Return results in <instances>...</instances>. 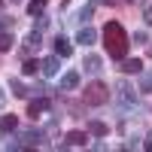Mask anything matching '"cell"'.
Listing matches in <instances>:
<instances>
[{"instance_id":"d6986e66","label":"cell","mask_w":152,"mask_h":152,"mask_svg":"<svg viewBox=\"0 0 152 152\" xmlns=\"http://www.w3.org/2000/svg\"><path fill=\"white\" fill-rule=\"evenodd\" d=\"M12 28H15V18H9V15H0V34H9Z\"/></svg>"},{"instance_id":"30bf717a","label":"cell","mask_w":152,"mask_h":152,"mask_svg":"<svg viewBox=\"0 0 152 152\" xmlns=\"http://www.w3.org/2000/svg\"><path fill=\"white\" fill-rule=\"evenodd\" d=\"M40 43H43L40 31H31L28 37H24V49H21V55H28V52H34V49H40Z\"/></svg>"},{"instance_id":"8fae6325","label":"cell","mask_w":152,"mask_h":152,"mask_svg":"<svg viewBox=\"0 0 152 152\" xmlns=\"http://www.w3.org/2000/svg\"><path fill=\"white\" fill-rule=\"evenodd\" d=\"M76 85H79V73H76V70H70V73L61 76V91H73Z\"/></svg>"},{"instance_id":"5b68a950","label":"cell","mask_w":152,"mask_h":152,"mask_svg":"<svg viewBox=\"0 0 152 152\" xmlns=\"http://www.w3.org/2000/svg\"><path fill=\"white\" fill-rule=\"evenodd\" d=\"M55 55L58 58H70L73 55V43L67 40V37H61V34L55 37Z\"/></svg>"},{"instance_id":"ffe728a7","label":"cell","mask_w":152,"mask_h":152,"mask_svg":"<svg viewBox=\"0 0 152 152\" xmlns=\"http://www.w3.org/2000/svg\"><path fill=\"white\" fill-rule=\"evenodd\" d=\"M12 43H15V40H12V34H0V52H9Z\"/></svg>"},{"instance_id":"603a6c76","label":"cell","mask_w":152,"mask_h":152,"mask_svg":"<svg viewBox=\"0 0 152 152\" xmlns=\"http://www.w3.org/2000/svg\"><path fill=\"white\" fill-rule=\"evenodd\" d=\"M100 3H107V6H116V3H128V0H100Z\"/></svg>"},{"instance_id":"2e32d148","label":"cell","mask_w":152,"mask_h":152,"mask_svg":"<svg viewBox=\"0 0 152 152\" xmlns=\"http://www.w3.org/2000/svg\"><path fill=\"white\" fill-rule=\"evenodd\" d=\"M9 88H12V97H28V88H24V82H21V79H12V82H9Z\"/></svg>"},{"instance_id":"7c38bea8","label":"cell","mask_w":152,"mask_h":152,"mask_svg":"<svg viewBox=\"0 0 152 152\" xmlns=\"http://www.w3.org/2000/svg\"><path fill=\"white\" fill-rule=\"evenodd\" d=\"M122 73H140L143 70V61L140 58H122V67H119Z\"/></svg>"},{"instance_id":"9c48e42d","label":"cell","mask_w":152,"mask_h":152,"mask_svg":"<svg viewBox=\"0 0 152 152\" xmlns=\"http://www.w3.org/2000/svg\"><path fill=\"white\" fill-rule=\"evenodd\" d=\"M88 143V131H70L64 137V146H85Z\"/></svg>"},{"instance_id":"52a82bcc","label":"cell","mask_w":152,"mask_h":152,"mask_svg":"<svg viewBox=\"0 0 152 152\" xmlns=\"http://www.w3.org/2000/svg\"><path fill=\"white\" fill-rule=\"evenodd\" d=\"M82 67H85V73H100V70H104V58L88 52V55H85V61H82Z\"/></svg>"},{"instance_id":"8992f818","label":"cell","mask_w":152,"mask_h":152,"mask_svg":"<svg viewBox=\"0 0 152 152\" xmlns=\"http://www.w3.org/2000/svg\"><path fill=\"white\" fill-rule=\"evenodd\" d=\"M40 70H43V76H55V73L61 70V61H58V55H49V58H43V61H40Z\"/></svg>"},{"instance_id":"7a4b0ae2","label":"cell","mask_w":152,"mask_h":152,"mask_svg":"<svg viewBox=\"0 0 152 152\" xmlns=\"http://www.w3.org/2000/svg\"><path fill=\"white\" fill-rule=\"evenodd\" d=\"M82 100L88 107H104V104H110V88L104 82H91V85H85Z\"/></svg>"},{"instance_id":"e0dca14e","label":"cell","mask_w":152,"mask_h":152,"mask_svg":"<svg viewBox=\"0 0 152 152\" xmlns=\"http://www.w3.org/2000/svg\"><path fill=\"white\" fill-rule=\"evenodd\" d=\"M37 70H40V61H34V58H28V61L21 64V73H24V76H37Z\"/></svg>"},{"instance_id":"5bb4252c","label":"cell","mask_w":152,"mask_h":152,"mask_svg":"<svg viewBox=\"0 0 152 152\" xmlns=\"http://www.w3.org/2000/svg\"><path fill=\"white\" fill-rule=\"evenodd\" d=\"M88 134H91V137H107V134H110V125L94 119V122H88Z\"/></svg>"},{"instance_id":"484cf974","label":"cell","mask_w":152,"mask_h":152,"mask_svg":"<svg viewBox=\"0 0 152 152\" xmlns=\"http://www.w3.org/2000/svg\"><path fill=\"white\" fill-rule=\"evenodd\" d=\"M146 24H152V9H146Z\"/></svg>"},{"instance_id":"6da1fadb","label":"cell","mask_w":152,"mask_h":152,"mask_svg":"<svg viewBox=\"0 0 152 152\" xmlns=\"http://www.w3.org/2000/svg\"><path fill=\"white\" fill-rule=\"evenodd\" d=\"M104 46H107L110 58H116V61H122L125 55H128L131 40H128V34H125V28L119 21H107V28H104Z\"/></svg>"},{"instance_id":"d4e9b609","label":"cell","mask_w":152,"mask_h":152,"mask_svg":"<svg viewBox=\"0 0 152 152\" xmlns=\"http://www.w3.org/2000/svg\"><path fill=\"white\" fill-rule=\"evenodd\" d=\"M143 149H149V152H152V134L146 137V143H143Z\"/></svg>"},{"instance_id":"cb8c5ba5","label":"cell","mask_w":152,"mask_h":152,"mask_svg":"<svg viewBox=\"0 0 152 152\" xmlns=\"http://www.w3.org/2000/svg\"><path fill=\"white\" fill-rule=\"evenodd\" d=\"M3 107H6V91L0 88V110H3Z\"/></svg>"},{"instance_id":"9a60e30c","label":"cell","mask_w":152,"mask_h":152,"mask_svg":"<svg viewBox=\"0 0 152 152\" xmlns=\"http://www.w3.org/2000/svg\"><path fill=\"white\" fill-rule=\"evenodd\" d=\"M15 128H18V119L15 116H3V119H0V131H3V134L15 131Z\"/></svg>"},{"instance_id":"4fadbf2b","label":"cell","mask_w":152,"mask_h":152,"mask_svg":"<svg viewBox=\"0 0 152 152\" xmlns=\"http://www.w3.org/2000/svg\"><path fill=\"white\" fill-rule=\"evenodd\" d=\"M40 140H43L40 131H24V134H21V149H31V146L40 143Z\"/></svg>"},{"instance_id":"44dd1931","label":"cell","mask_w":152,"mask_h":152,"mask_svg":"<svg viewBox=\"0 0 152 152\" xmlns=\"http://www.w3.org/2000/svg\"><path fill=\"white\" fill-rule=\"evenodd\" d=\"M91 12H94V6H82L79 12H76V21H88V18H91Z\"/></svg>"},{"instance_id":"7402d4cb","label":"cell","mask_w":152,"mask_h":152,"mask_svg":"<svg viewBox=\"0 0 152 152\" xmlns=\"http://www.w3.org/2000/svg\"><path fill=\"white\" fill-rule=\"evenodd\" d=\"M140 91H152V70L143 73V79H140Z\"/></svg>"},{"instance_id":"4316f807","label":"cell","mask_w":152,"mask_h":152,"mask_svg":"<svg viewBox=\"0 0 152 152\" xmlns=\"http://www.w3.org/2000/svg\"><path fill=\"white\" fill-rule=\"evenodd\" d=\"M12 3H21V0H12Z\"/></svg>"},{"instance_id":"3957f363","label":"cell","mask_w":152,"mask_h":152,"mask_svg":"<svg viewBox=\"0 0 152 152\" xmlns=\"http://www.w3.org/2000/svg\"><path fill=\"white\" fill-rule=\"evenodd\" d=\"M116 97L122 100V104H125V107H131V104H134V100H137V94H134V88H131L128 82H119V85H116Z\"/></svg>"},{"instance_id":"ba28073f","label":"cell","mask_w":152,"mask_h":152,"mask_svg":"<svg viewBox=\"0 0 152 152\" xmlns=\"http://www.w3.org/2000/svg\"><path fill=\"white\" fill-rule=\"evenodd\" d=\"M46 110H49V100H46V97H37V100H31V104H28V116L37 119V116H43Z\"/></svg>"},{"instance_id":"ac0fdd59","label":"cell","mask_w":152,"mask_h":152,"mask_svg":"<svg viewBox=\"0 0 152 152\" xmlns=\"http://www.w3.org/2000/svg\"><path fill=\"white\" fill-rule=\"evenodd\" d=\"M43 9H46V0H31L28 3V15H40Z\"/></svg>"},{"instance_id":"277c9868","label":"cell","mask_w":152,"mask_h":152,"mask_svg":"<svg viewBox=\"0 0 152 152\" xmlns=\"http://www.w3.org/2000/svg\"><path fill=\"white\" fill-rule=\"evenodd\" d=\"M76 43H82V46H94V43H97V31L88 28V24H82L79 34H76Z\"/></svg>"},{"instance_id":"83f0119b","label":"cell","mask_w":152,"mask_h":152,"mask_svg":"<svg viewBox=\"0 0 152 152\" xmlns=\"http://www.w3.org/2000/svg\"><path fill=\"white\" fill-rule=\"evenodd\" d=\"M61 3H67V0H61Z\"/></svg>"}]
</instances>
